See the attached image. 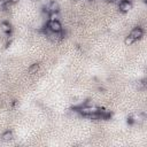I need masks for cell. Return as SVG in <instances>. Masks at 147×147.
<instances>
[{
  "mask_svg": "<svg viewBox=\"0 0 147 147\" xmlns=\"http://www.w3.org/2000/svg\"><path fill=\"white\" fill-rule=\"evenodd\" d=\"M59 19H60V14H59V12L50 13V21H59Z\"/></svg>",
  "mask_w": 147,
  "mask_h": 147,
  "instance_id": "obj_9",
  "label": "cell"
},
{
  "mask_svg": "<svg viewBox=\"0 0 147 147\" xmlns=\"http://www.w3.org/2000/svg\"><path fill=\"white\" fill-rule=\"evenodd\" d=\"M136 40L131 37V36H128L126 38H125V40H124V43H125V45H128V46H130V45H132L133 43H134Z\"/></svg>",
  "mask_w": 147,
  "mask_h": 147,
  "instance_id": "obj_11",
  "label": "cell"
},
{
  "mask_svg": "<svg viewBox=\"0 0 147 147\" xmlns=\"http://www.w3.org/2000/svg\"><path fill=\"white\" fill-rule=\"evenodd\" d=\"M145 120H146V115L144 113H137L130 117V122H133V123H142Z\"/></svg>",
  "mask_w": 147,
  "mask_h": 147,
  "instance_id": "obj_3",
  "label": "cell"
},
{
  "mask_svg": "<svg viewBox=\"0 0 147 147\" xmlns=\"http://www.w3.org/2000/svg\"><path fill=\"white\" fill-rule=\"evenodd\" d=\"M142 1H144V3H146V0H142Z\"/></svg>",
  "mask_w": 147,
  "mask_h": 147,
  "instance_id": "obj_13",
  "label": "cell"
},
{
  "mask_svg": "<svg viewBox=\"0 0 147 147\" xmlns=\"http://www.w3.org/2000/svg\"><path fill=\"white\" fill-rule=\"evenodd\" d=\"M1 139H3L4 141H9V140H12V139H13V132H12V131H6V132H4L3 136H1Z\"/></svg>",
  "mask_w": 147,
  "mask_h": 147,
  "instance_id": "obj_7",
  "label": "cell"
},
{
  "mask_svg": "<svg viewBox=\"0 0 147 147\" xmlns=\"http://www.w3.org/2000/svg\"><path fill=\"white\" fill-rule=\"evenodd\" d=\"M118 7L122 12H129L131 9V3H129L128 0H122V1L118 4Z\"/></svg>",
  "mask_w": 147,
  "mask_h": 147,
  "instance_id": "obj_6",
  "label": "cell"
},
{
  "mask_svg": "<svg viewBox=\"0 0 147 147\" xmlns=\"http://www.w3.org/2000/svg\"><path fill=\"white\" fill-rule=\"evenodd\" d=\"M45 12L46 13H53V12H59V5H58V3H55V1H51L50 4H48L46 7H45Z\"/></svg>",
  "mask_w": 147,
  "mask_h": 147,
  "instance_id": "obj_4",
  "label": "cell"
},
{
  "mask_svg": "<svg viewBox=\"0 0 147 147\" xmlns=\"http://www.w3.org/2000/svg\"><path fill=\"white\" fill-rule=\"evenodd\" d=\"M142 35H144V31H142V29H141V28H139V27L134 28V29L131 31V33H130V36H131L134 40H137V39L141 38V37H142Z\"/></svg>",
  "mask_w": 147,
  "mask_h": 147,
  "instance_id": "obj_5",
  "label": "cell"
},
{
  "mask_svg": "<svg viewBox=\"0 0 147 147\" xmlns=\"http://www.w3.org/2000/svg\"><path fill=\"white\" fill-rule=\"evenodd\" d=\"M38 69H39V65H38V63H33V65H31V66L29 67V73H30V74H33V73H36Z\"/></svg>",
  "mask_w": 147,
  "mask_h": 147,
  "instance_id": "obj_10",
  "label": "cell"
},
{
  "mask_svg": "<svg viewBox=\"0 0 147 147\" xmlns=\"http://www.w3.org/2000/svg\"><path fill=\"white\" fill-rule=\"evenodd\" d=\"M47 28L50 29L51 31H53V32H60V31H62V25H61V23L59 21H50V22H48Z\"/></svg>",
  "mask_w": 147,
  "mask_h": 147,
  "instance_id": "obj_2",
  "label": "cell"
},
{
  "mask_svg": "<svg viewBox=\"0 0 147 147\" xmlns=\"http://www.w3.org/2000/svg\"><path fill=\"white\" fill-rule=\"evenodd\" d=\"M145 85H146V83H145L144 79L140 80V82H138V87H139V88H145Z\"/></svg>",
  "mask_w": 147,
  "mask_h": 147,
  "instance_id": "obj_12",
  "label": "cell"
},
{
  "mask_svg": "<svg viewBox=\"0 0 147 147\" xmlns=\"http://www.w3.org/2000/svg\"><path fill=\"white\" fill-rule=\"evenodd\" d=\"M0 29H1L4 32H11V30H12L11 24L7 23V22H3L1 24H0Z\"/></svg>",
  "mask_w": 147,
  "mask_h": 147,
  "instance_id": "obj_8",
  "label": "cell"
},
{
  "mask_svg": "<svg viewBox=\"0 0 147 147\" xmlns=\"http://www.w3.org/2000/svg\"><path fill=\"white\" fill-rule=\"evenodd\" d=\"M78 112H79V114H82L84 116H90L92 114L99 113V108L95 106H82V107H79Z\"/></svg>",
  "mask_w": 147,
  "mask_h": 147,
  "instance_id": "obj_1",
  "label": "cell"
}]
</instances>
